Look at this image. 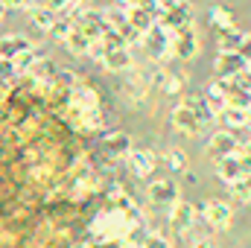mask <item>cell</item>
I'll return each instance as SVG.
<instances>
[{"label": "cell", "instance_id": "6da1fadb", "mask_svg": "<svg viewBox=\"0 0 251 248\" xmlns=\"http://www.w3.org/2000/svg\"><path fill=\"white\" fill-rule=\"evenodd\" d=\"M173 41H176V32L167 29V26H161V24H155L146 32V50H149V56L158 64H164L173 56Z\"/></svg>", "mask_w": 251, "mask_h": 248}, {"label": "cell", "instance_id": "7a4b0ae2", "mask_svg": "<svg viewBox=\"0 0 251 248\" xmlns=\"http://www.w3.org/2000/svg\"><path fill=\"white\" fill-rule=\"evenodd\" d=\"M155 15H158V24L173 29V32H178V29H184V26L193 24V6L187 0H176V3H170L164 9H158Z\"/></svg>", "mask_w": 251, "mask_h": 248}, {"label": "cell", "instance_id": "3957f363", "mask_svg": "<svg viewBox=\"0 0 251 248\" xmlns=\"http://www.w3.org/2000/svg\"><path fill=\"white\" fill-rule=\"evenodd\" d=\"M170 123H173V128H176L178 134H184V137H199V134L204 131V123L190 111L187 105H176L173 114H170Z\"/></svg>", "mask_w": 251, "mask_h": 248}, {"label": "cell", "instance_id": "277c9868", "mask_svg": "<svg viewBox=\"0 0 251 248\" xmlns=\"http://www.w3.org/2000/svg\"><path fill=\"white\" fill-rule=\"evenodd\" d=\"M207 152H210L216 161H219V158H228V155H237V152H240V140H237V134H231V128H219V131L210 134Z\"/></svg>", "mask_w": 251, "mask_h": 248}, {"label": "cell", "instance_id": "5b68a950", "mask_svg": "<svg viewBox=\"0 0 251 248\" xmlns=\"http://www.w3.org/2000/svg\"><path fill=\"white\" fill-rule=\"evenodd\" d=\"M201 216H204V222L207 225H213V228H228L231 225V219H234V210H231V204L228 201H222V198H207L204 201V207H201Z\"/></svg>", "mask_w": 251, "mask_h": 248}, {"label": "cell", "instance_id": "8992f818", "mask_svg": "<svg viewBox=\"0 0 251 248\" xmlns=\"http://www.w3.org/2000/svg\"><path fill=\"white\" fill-rule=\"evenodd\" d=\"M216 175H219V181L234 187L237 181H243L249 175V170H246V164H243L240 155H228V158H219L216 161Z\"/></svg>", "mask_w": 251, "mask_h": 248}, {"label": "cell", "instance_id": "52a82bcc", "mask_svg": "<svg viewBox=\"0 0 251 248\" xmlns=\"http://www.w3.org/2000/svg\"><path fill=\"white\" fill-rule=\"evenodd\" d=\"M196 216H199L196 207H193L190 201H181V198L170 207V225H173L178 234H187L190 228L196 225Z\"/></svg>", "mask_w": 251, "mask_h": 248}, {"label": "cell", "instance_id": "ba28073f", "mask_svg": "<svg viewBox=\"0 0 251 248\" xmlns=\"http://www.w3.org/2000/svg\"><path fill=\"white\" fill-rule=\"evenodd\" d=\"M149 201L152 204H176L178 201V184L173 178H158L149 184Z\"/></svg>", "mask_w": 251, "mask_h": 248}, {"label": "cell", "instance_id": "9c48e42d", "mask_svg": "<svg viewBox=\"0 0 251 248\" xmlns=\"http://www.w3.org/2000/svg\"><path fill=\"white\" fill-rule=\"evenodd\" d=\"M199 53V41H196V29L193 26H184L176 32V41H173V56L176 59H193Z\"/></svg>", "mask_w": 251, "mask_h": 248}, {"label": "cell", "instance_id": "30bf717a", "mask_svg": "<svg viewBox=\"0 0 251 248\" xmlns=\"http://www.w3.org/2000/svg\"><path fill=\"white\" fill-rule=\"evenodd\" d=\"M213 70H216L219 79H234L237 73L246 70V62H243L240 53H216V59H213Z\"/></svg>", "mask_w": 251, "mask_h": 248}, {"label": "cell", "instance_id": "8fae6325", "mask_svg": "<svg viewBox=\"0 0 251 248\" xmlns=\"http://www.w3.org/2000/svg\"><path fill=\"white\" fill-rule=\"evenodd\" d=\"M126 161H128V167H131V173L137 178H149L152 170H155V155L149 149H131Z\"/></svg>", "mask_w": 251, "mask_h": 248}, {"label": "cell", "instance_id": "7c38bea8", "mask_svg": "<svg viewBox=\"0 0 251 248\" xmlns=\"http://www.w3.org/2000/svg\"><path fill=\"white\" fill-rule=\"evenodd\" d=\"M26 50H32V44H29L24 35H18V32L0 38V59H6V62H15V59H18L21 53H26Z\"/></svg>", "mask_w": 251, "mask_h": 248}, {"label": "cell", "instance_id": "4fadbf2b", "mask_svg": "<svg viewBox=\"0 0 251 248\" xmlns=\"http://www.w3.org/2000/svg\"><path fill=\"white\" fill-rule=\"evenodd\" d=\"M204 99H207V105L213 108V114H222V111L228 108V82H225V79L210 82L207 91H204Z\"/></svg>", "mask_w": 251, "mask_h": 248}, {"label": "cell", "instance_id": "5bb4252c", "mask_svg": "<svg viewBox=\"0 0 251 248\" xmlns=\"http://www.w3.org/2000/svg\"><path fill=\"white\" fill-rule=\"evenodd\" d=\"M128 12V24L137 29V32H149L155 24H158V15H155V9H140V6H128L126 9Z\"/></svg>", "mask_w": 251, "mask_h": 248}, {"label": "cell", "instance_id": "9a60e30c", "mask_svg": "<svg viewBox=\"0 0 251 248\" xmlns=\"http://www.w3.org/2000/svg\"><path fill=\"white\" fill-rule=\"evenodd\" d=\"M102 146H105V152H108V155L128 158V152H131V137H128L126 131H108V134H105V140H102Z\"/></svg>", "mask_w": 251, "mask_h": 248}, {"label": "cell", "instance_id": "2e32d148", "mask_svg": "<svg viewBox=\"0 0 251 248\" xmlns=\"http://www.w3.org/2000/svg\"><path fill=\"white\" fill-rule=\"evenodd\" d=\"M91 44H94V41H91L82 29H76V26H73V29H70V35L64 38V47H67V53H70V56H88Z\"/></svg>", "mask_w": 251, "mask_h": 248}, {"label": "cell", "instance_id": "e0dca14e", "mask_svg": "<svg viewBox=\"0 0 251 248\" xmlns=\"http://www.w3.org/2000/svg\"><path fill=\"white\" fill-rule=\"evenodd\" d=\"M102 64L108 67V70H114V73H120V70H131V53L126 50V47H117V50H105V59Z\"/></svg>", "mask_w": 251, "mask_h": 248}, {"label": "cell", "instance_id": "ac0fdd59", "mask_svg": "<svg viewBox=\"0 0 251 248\" xmlns=\"http://www.w3.org/2000/svg\"><path fill=\"white\" fill-rule=\"evenodd\" d=\"M181 105H187L190 111H193V114H196V117H199L204 125L213 123V117H216V114H213V108L207 105V99H204V97H184V102H181Z\"/></svg>", "mask_w": 251, "mask_h": 248}, {"label": "cell", "instance_id": "d6986e66", "mask_svg": "<svg viewBox=\"0 0 251 248\" xmlns=\"http://www.w3.org/2000/svg\"><path fill=\"white\" fill-rule=\"evenodd\" d=\"M29 21L38 26V29H44V32H50L53 26H56V21H59V15H53L50 9H44V6H32L29 9Z\"/></svg>", "mask_w": 251, "mask_h": 248}, {"label": "cell", "instance_id": "ffe728a7", "mask_svg": "<svg viewBox=\"0 0 251 248\" xmlns=\"http://www.w3.org/2000/svg\"><path fill=\"white\" fill-rule=\"evenodd\" d=\"M210 26L213 29H234V15L225 6H210Z\"/></svg>", "mask_w": 251, "mask_h": 248}, {"label": "cell", "instance_id": "44dd1931", "mask_svg": "<svg viewBox=\"0 0 251 248\" xmlns=\"http://www.w3.org/2000/svg\"><path fill=\"white\" fill-rule=\"evenodd\" d=\"M240 41H243V32H240L237 26H234V29H222V32H219V38H216L219 53H237Z\"/></svg>", "mask_w": 251, "mask_h": 248}, {"label": "cell", "instance_id": "7402d4cb", "mask_svg": "<svg viewBox=\"0 0 251 248\" xmlns=\"http://www.w3.org/2000/svg\"><path fill=\"white\" fill-rule=\"evenodd\" d=\"M73 99L79 102V111H100V97L91 88H76Z\"/></svg>", "mask_w": 251, "mask_h": 248}, {"label": "cell", "instance_id": "603a6c76", "mask_svg": "<svg viewBox=\"0 0 251 248\" xmlns=\"http://www.w3.org/2000/svg\"><path fill=\"white\" fill-rule=\"evenodd\" d=\"M222 120L231 125V128H243V125H249V111H243V108H225L222 111Z\"/></svg>", "mask_w": 251, "mask_h": 248}, {"label": "cell", "instance_id": "cb8c5ba5", "mask_svg": "<svg viewBox=\"0 0 251 248\" xmlns=\"http://www.w3.org/2000/svg\"><path fill=\"white\" fill-rule=\"evenodd\" d=\"M12 64H15V73H29L38 64V56H35V50H26V53H21Z\"/></svg>", "mask_w": 251, "mask_h": 248}, {"label": "cell", "instance_id": "d4e9b609", "mask_svg": "<svg viewBox=\"0 0 251 248\" xmlns=\"http://www.w3.org/2000/svg\"><path fill=\"white\" fill-rule=\"evenodd\" d=\"M79 125L88 131H97L102 125V114L100 111H79Z\"/></svg>", "mask_w": 251, "mask_h": 248}, {"label": "cell", "instance_id": "484cf974", "mask_svg": "<svg viewBox=\"0 0 251 248\" xmlns=\"http://www.w3.org/2000/svg\"><path fill=\"white\" fill-rule=\"evenodd\" d=\"M167 164H170V170L184 173V170H187V155H184L181 149H170V152H167Z\"/></svg>", "mask_w": 251, "mask_h": 248}, {"label": "cell", "instance_id": "4316f807", "mask_svg": "<svg viewBox=\"0 0 251 248\" xmlns=\"http://www.w3.org/2000/svg\"><path fill=\"white\" fill-rule=\"evenodd\" d=\"M70 29H73V24H70L67 18H59V21H56V26H53L50 32H53V38H56V41H62V44H64V38L70 35Z\"/></svg>", "mask_w": 251, "mask_h": 248}, {"label": "cell", "instance_id": "83f0119b", "mask_svg": "<svg viewBox=\"0 0 251 248\" xmlns=\"http://www.w3.org/2000/svg\"><path fill=\"white\" fill-rule=\"evenodd\" d=\"M143 248H173V243L164 234H146L143 237Z\"/></svg>", "mask_w": 251, "mask_h": 248}, {"label": "cell", "instance_id": "f1b7e54d", "mask_svg": "<svg viewBox=\"0 0 251 248\" xmlns=\"http://www.w3.org/2000/svg\"><path fill=\"white\" fill-rule=\"evenodd\" d=\"M231 190H234V196H237V198H243V201H249V204H251V178H249V175H246L243 181H237Z\"/></svg>", "mask_w": 251, "mask_h": 248}, {"label": "cell", "instance_id": "f546056e", "mask_svg": "<svg viewBox=\"0 0 251 248\" xmlns=\"http://www.w3.org/2000/svg\"><path fill=\"white\" fill-rule=\"evenodd\" d=\"M41 6H44V9H50L53 15H62V12H67L73 3H70V0H44Z\"/></svg>", "mask_w": 251, "mask_h": 248}, {"label": "cell", "instance_id": "4dcf8cb0", "mask_svg": "<svg viewBox=\"0 0 251 248\" xmlns=\"http://www.w3.org/2000/svg\"><path fill=\"white\" fill-rule=\"evenodd\" d=\"M237 53L243 56V62H246V64L251 62V32H243V41H240V47H237Z\"/></svg>", "mask_w": 251, "mask_h": 248}, {"label": "cell", "instance_id": "1f68e13d", "mask_svg": "<svg viewBox=\"0 0 251 248\" xmlns=\"http://www.w3.org/2000/svg\"><path fill=\"white\" fill-rule=\"evenodd\" d=\"M12 76H18V73H15V64L6 62V59H0V85H3V82H9Z\"/></svg>", "mask_w": 251, "mask_h": 248}, {"label": "cell", "instance_id": "d6a6232c", "mask_svg": "<svg viewBox=\"0 0 251 248\" xmlns=\"http://www.w3.org/2000/svg\"><path fill=\"white\" fill-rule=\"evenodd\" d=\"M88 56H91L94 62L102 64V59H105V44H102V41H94V44H91V50H88Z\"/></svg>", "mask_w": 251, "mask_h": 248}, {"label": "cell", "instance_id": "836d02e7", "mask_svg": "<svg viewBox=\"0 0 251 248\" xmlns=\"http://www.w3.org/2000/svg\"><path fill=\"white\" fill-rule=\"evenodd\" d=\"M240 158H243V164H246V170L251 173V140L249 143H240V152H237Z\"/></svg>", "mask_w": 251, "mask_h": 248}, {"label": "cell", "instance_id": "e575fe53", "mask_svg": "<svg viewBox=\"0 0 251 248\" xmlns=\"http://www.w3.org/2000/svg\"><path fill=\"white\" fill-rule=\"evenodd\" d=\"M6 9H24V6H29V0H0Z\"/></svg>", "mask_w": 251, "mask_h": 248}, {"label": "cell", "instance_id": "d590c367", "mask_svg": "<svg viewBox=\"0 0 251 248\" xmlns=\"http://www.w3.org/2000/svg\"><path fill=\"white\" fill-rule=\"evenodd\" d=\"M128 6H140V9H155V0H128Z\"/></svg>", "mask_w": 251, "mask_h": 248}, {"label": "cell", "instance_id": "8d00e7d4", "mask_svg": "<svg viewBox=\"0 0 251 248\" xmlns=\"http://www.w3.org/2000/svg\"><path fill=\"white\" fill-rule=\"evenodd\" d=\"M193 248H216V243H213V240H196Z\"/></svg>", "mask_w": 251, "mask_h": 248}, {"label": "cell", "instance_id": "74e56055", "mask_svg": "<svg viewBox=\"0 0 251 248\" xmlns=\"http://www.w3.org/2000/svg\"><path fill=\"white\" fill-rule=\"evenodd\" d=\"M170 3H176V0H155V6H158V9H164V6H170Z\"/></svg>", "mask_w": 251, "mask_h": 248}, {"label": "cell", "instance_id": "f35d334b", "mask_svg": "<svg viewBox=\"0 0 251 248\" xmlns=\"http://www.w3.org/2000/svg\"><path fill=\"white\" fill-rule=\"evenodd\" d=\"M3 99H6V88L0 85V102H3Z\"/></svg>", "mask_w": 251, "mask_h": 248}, {"label": "cell", "instance_id": "ab89813d", "mask_svg": "<svg viewBox=\"0 0 251 248\" xmlns=\"http://www.w3.org/2000/svg\"><path fill=\"white\" fill-rule=\"evenodd\" d=\"M3 18H6V6L0 3V21H3Z\"/></svg>", "mask_w": 251, "mask_h": 248}, {"label": "cell", "instance_id": "60d3db41", "mask_svg": "<svg viewBox=\"0 0 251 248\" xmlns=\"http://www.w3.org/2000/svg\"><path fill=\"white\" fill-rule=\"evenodd\" d=\"M246 70H249V73H251V62H249V64H246Z\"/></svg>", "mask_w": 251, "mask_h": 248}, {"label": "cell", "instance_id": "b9f144b4", "mask_svg": "<svg viewBox=\"0 0 251 248\" xmlns=\"http://www.w3.org/2000/svg\"><path fill=\"white\" fill-rule=\"evenodd\" d=\"M70 3H79V0H70Z\"/></svg>", "mask_w": 251, "mask_h": 248}, {"label": "cell", "instance_id": "7bdbcfd3", "mask_svg": "<svg viewBox=\"0 0 251 248\" xmlns=\"http://www.w3.org/2000/svg\"><path fill=\"white\" fill-rule=\"evenodd\" d=\"M249 178H251V173H249Z\"/></svg>", "mask_w": 251, "mask_h": 248}]
</instances>
